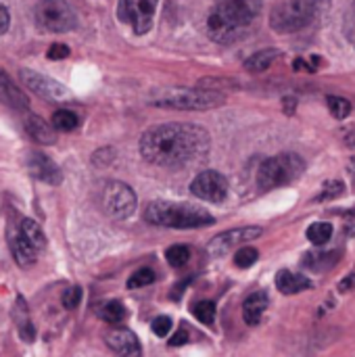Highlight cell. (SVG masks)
Returning <instances> with one entry per match:
<instances>
[{"label":"cell","mask_w":355,"mask_h":357,"mask_svg":"<svg viewBox=\"0 0 355 357\" xmlns=\"http://www.w3.org/2000/svg\"><path fill=\"white\" fill-rule=\"evenodd\" d=\"M339 261L337 253H322V255H314V253H308L303 257V266L310 268V270H326L331 266H335Z\"/></svg>","instance_id":"26"},{"label":"cell","mask_w":355,"mask_h":357,"mask_svg":"<svg viewBox=\"0 0 355 357\" xmlns=\"http://www.w3.org/2000/svg\"><path fill=\"white\" fill-rule=\"evenodd\" d=\"M310 287H312V282L303 274H295L289 270H280L276 274V289L285 295H297L301 291H308Z\"/></svg>","instance_id":"18"},{"label":"cell","mask_w":355,"mask_h":357,"mask_svg":"<svg viewBox=\"0 0 355 357\" xmlns=\"http://www.w3.org/2000/svg\"><path fill=\"white\" fill-rule=\"evenodd\" d=\"M190 192H192L197 199H203V201H209V203H220V201H224L226 195H228V180H226L220 172L205 169V172H201V174L192 180Z\"/></svg>","instance_id":"10"},{"label":"cell","mask_w":355,"mask_h":357,"mask_svg":"<svg viewBox=\"0 0 355 357\" xmlns=\"http://www.w3.org/2000/svg\"><path fill=\"white\" fill-rule=\"evenodd\" d=\"M69 56V48L65 44H52L48 48V59L52 61H59V59H67Z\"/></svg>","instance_id":"35"},{"label":"cell","mask_w":355,"mask_h":357,"mask_svg":"<svg viewBox=\"0 0 355 357\" xmlns=\"http://www.w3.org/2000/svg\"><path fill=\"white\" fill-rule=\"evenodd\" d=\"M15 320H17V326H19V335L23 341L31 343L33 341V326H31V320H29V314H27V307L23 303V299L17 301V310H15Z\"/></svg>","instance_id":"22"},{"label":"cell","mask_w":355,"mask_h":357,"mask_svg":"<svg viewBox=\"0 0 355 357\" xmlns=\"http://www.w3.org/2000/svg\"><path fill=\"white\" fill-rule=\"evenodd\" d=\"M98 316L109 324H121L128 314H126V307L121 301H107L105 305H100Z\"/></svg>","instance_id":"23"},{"label":"cell","mask_w":355,"mask_h":357,"mask_svg":"<svg viewBox=\"0 0 355 357\" xmlns=\"http://www.w3.org/2000/svg\"><path fill=\"white\" fill-rule=\"evenodd\" d=\"M257 257H259L257 249H253V247H243V249H239V251H236V255H234V264H236L239 268L247 270V268H251V266L257 261Z\"/></svg>","instance_id":"31"},{"label":"cell","mask_w":355,"mask_h":357,"mask_svg":"<svg viewBox=\"0 0 355 357\" xmlns=\"http://www.w3.org/2000/svg\"><path fill=\"white\" fill-rule=\"evenodd\" d=\"M333 236V224L328 222H316L308 228V241L314 245H326Z\"/></svg>","instance_id":"25"},{"label":"cell","mask_w":355,"mask_h":357,"mask_svg":"<svg viewBox=\"0 0 355 357\" xmlns=\"http://www.w3.org/2000/svg\"><path fill=\"white\" fill-rule=\"evenodd\" d=\"M326 105H328L331 113L337 119H345L352 113V102L347 98H343V96H328L326 98Z\"/></svg>","instance_id":"29"},{"label":"cell","mask_w":355,"mask_h":357,"mask_svg":"<svg viewBox=\"0 0 355 357\" xmlns=\"http://www.w3.org/2000/svg\"><path fill=\"white\" fill-rule=\"evenodd\" d=\"M19 230H21V234H23L38 251H42V249L46 247V236H44L40 224H36L33 220H21Z\"/></svg>","instance_id":"21"},{"label":"cell","mask_w":355,"mask_h":357,"mask_svg":"<svg viewBox=\"0 0 355 357\" xmlns=\"http://www.w3.org/2000/svg\"><path fill=\"white\" fill-rule=\"evenodd\" d=\"M0 100L13 109H27V105H29L27 96L6 77V73L2 69H0Z\"/></svg>","instance_id":"19"},{"label":"cell","mask_w":355,"mask_h":357,"mask_svg":"<svg viewBox=\"0 0 355 357\" xmlns=\"http://www.w3.org/2000/svg\"><path fill=\"white\" fill-rule=\"evenodd\" d=\"M192 314L199 322L211 326L213 320H216V303L213 301H199L192 305Z\"/></svg>","instance_id":"28"},{"label":"cell","mask_w":355,"mask_h":357,"mask_svg":"<svg viewBox=\"0 0 355 357\" xmlns=\"http://www.w3.org/2000/svg\"><path fill=\"white\" fill-rule=\"evenodd\" d=\"M8 25H10V15H8L6 6H2V4H0V36H2V33H6Z\"/></svg>","instance_id":"38"},{"label":"cell","mask_w":355,"mask_h":357,"mask_svg":"<svg viewBox=\"0 0 355 357\" xmlns=\"http://www.w3.org/2000/svg\"><path fill=\"white\" fill-rule=\"evenodd\" d=\"M339 293H349V291H355V274H349L345 276L339 284H337Z\"/></svg>","instance_id":"36"},{"label":"cell","mask_w":355,"mask_h":357,"mask_svg":"<svg viewBox=\"0 0 355 357\" xmlns=\"http://www.w3.org/2000/svg\"><path fill=\"white\" fill-rule=\"evenodd\" d=\"M188 341V333H186V328H180L172 339H169V345L172 347H180V345H184Z\"/></svg>","instance_id":"37"},{"label":"cell","mask_w":355,"mask_h":357,"mask_svg":"<svg viewBox=\"0 0 355 357\" xmlns=\"http://www.w3.org/2000/svg\"><path fill=\"white\" fill-rule=\"evenodd\" d=\"M293 67H295V69H303V71H310V73H314V71H316V67H314V65H308V63H305L303 59H295Z\"/></svg>","instance_id":"40"},{"label":"cell","mask_w":355,"mask_h":357,"mask_svg":"<svg viewBox=\"0 0 355 357\" xmlns=\"http://www.w3.org/2000/svg\"><path fill=\"white\" fill-rule=\"evenodd\" d=\"M157 0H119L117 17L128 23L138 36L146 33L153 27Z\"/></svg>","instance_id":"9"},{"label":"cell","mask_w":355,"mask_h":357,"mask_svg":"<svg viewBox=\"0 0 355 357\" xmlns=\"http://www.w3.org/2000/svg\"><path fill=\"white\" fill-rule=\"evenodd\" d=\"M282 105H285V113L293 115V113H295V107H297V98H293V96H287V98L282 100Z\"/></svg>","instance_id":"39"},{"label":"cell","mask_w":355,"mask_h":357,"mask_svg":"<svg viewBox=\"0 0 355 357\" xmlns=\"http://www.w3.org/2000/svg\"><path fill=\"white\" fill-rule=\"evenodd\" d=\"M151 102L161 109L176 111H209L226 102V96L213 88H167L151 96Z\"/></svg>","instance_id":"4"},{"label":"cell","mask_w":355,"mask_h":357,"mask_svg":"<svg viewBox=\"0 0 355 357\" xmlns=\"http://www.w3.org/2000/svg\"><path fill=\"white\" fill-rule=\"evenodd\" d=\"M27 169L40 182H46V184H52V186L63 182V174H61L59 165L50 157H46L44 153H31L29 159H27Z\"/></svg>","instance_id":"13"},{"label":"cell","mask_w":355,"mask_h":357,"mask_svg":"<svg viewBox=\"0 0 355 357\" xmlns=\"http://www.w3.org/2000/svg\"><path fill=\"white\" fill-rule=\"evenodd\" d=\"M21 79H23V84H25L29 90H33L38 96H44V98H48V100H61V98L67 96L65 86H61V84H56L54 79L44 77V75H40V73H36V71L23 69V71H21Z\"/></svg>","instance_id":"12"},{"label":"cell","mask_w":355,"mask_h":357,"mask_svg":"<svg viewBox=\"0 0 355 357\" xmlns=\"http://www.w3.org/2000/svg\"><path fill=\"white\" fill-rule=\"evenodd\" d=\"M77 123H80L77 115H75L73 111H69V109L54 111V115H52V126H54L59 132H71V130L77 128Z\"/></svg>","instance_id":"24"},{"label":"cell","mask_w":355,"mask_h":357,"mask_svg":"<svg viewBox=\"0 0 355 357\" xmlns=\"http://www.w3.org/2000/svg\"><path fill=\"white\" fill-rule=\"evenodd\" d=\"M36 21L42 29L54 33L71 31L77 23L75 13L67 0H40L36 6Z\"/></svg>","instance_id":"7"},{"label":"cell","mask_w":355,"mask_h":357,"mask_svg":"<svg viewBox=\"0 0 355 357\" xmlns=\"http://www.w3.org/2000/svg\"><path fill=\"white\" fill-rule=\"evenodd\" d=\"M100 207L113 220H126L136 209V195L123 182H107L100 192Z\"/></svg>","instance_id":"8"},{"label":"cell","mask_w":355,"mask_h":357,"mask_svg":"<svg viewBox=\"0 0 355 357\" xmlns=\"http://www.w3.org/2000/svg\"><path fill=\"white\" fill-rule=\"evenodd\" d=\"M188 257H190V251L184 245H174L165 251V259L172 268H184L188 264Z\"/></svg>","instance_id":"27"},{"label":"cell","mask_w":355,"mask_h":357,"mask_svg":"<svg viewBox=\"0 0 355 357\" xmlns=\"http://www.w3.org/2000/svg\"><path fill=\"white\" fill-rule=\"evenodd\" d=\"M25 130L31 136V140L40 142V144H52L56 140V128L46 123L40 115H27L25 119Z\"/></svg>","instance_id":"17"},{"label":"cell","mask_w":355,"mask_h":357,"mask_svg":"<svg viewBox=\"0 0 355 357\" xmlns=\"http://www.w3.org/2000/svg\"><path fill=\"white\" fill-rule=\"evenodd\" d=\"M8 245H10V251H13V257L17 261L19 268H29L36 264L38 259V249L21 234L19 228H10V234H8Z\"/></svg>","instance_id":"14"},{"label":"cell","mask_w":355,"mask_h":357,"mask_svg":"<svg viewBox=\"0 0 355 357\" xmlns=\"http://www.w3.org/2000/svg\"><path fill=\"white\" fill-rule=\"evenodd\" d=\"M322 0H289L270 15V25L278 33H293L308 27L320 15Z\"/></svg>","instance_id":"5"},{"label":"cell","mask_w":355,"mask_h":357,"mask_svg":"<svg viewBox=\"0 0 355 357\" xmlns=\"http://www.w3.org/2000/svg\"><path fill=\"white\" fill-rule=\"evenodd\" d=\"M107 345L119 356H140V343L128 328H113L107 335Z\"/></svg>","instance_id":"15"},{"label":"cell","mask_w":355,"mask_h":357,"mask_svg":"<svg viewBox=\"0 0 355 357\" xmlns=\"http://www.w3.org/2000/svg\"><path fill=\"white\" fill-rule=\"evenodd\" d=\"M257 236H262V228L257 226H245V228H234V230H226L222 234H218L209 245H207V253L211 257H222L226 255L228 251L249 243V241H255Z\"/></svg>","instance_id":"11"},{"label":"cell","mask_w":355,"mask_h":357,"mask_svg":"<svg viewBox=\"0 0 355 357\" xmlns=\"http://www.w3.org/2000/svg\"><path fill=\"white\" fill-rule=\"evenodd\" d=\"M268 305H270V297H268L266 291H257V293L249 295L245 299V303H243V320L249 326H257L262 322Z\"/></svg>","instance_id":"16"},{"label":"cell","mask_w":355,"mask_h":357,"mask_svg":"<svg viewBox=\"0 0 355 357\" xmlns=\"http://www.w3.org/2000/svg\"><path fill=\"white\" fill-rule=\"evenodd\" d=\"M280 54H282V52H280L278 48L259 50V52L251 54V56L245 61V69H247V71H253V73H262V71L270 69V67L276 63V59H278Z\"/></svg>","instance_id":"20"},{"label":"cell","mask_w":355,"mask_h":357,"mask_svg":"<svg viewBox=\"0 0 355 357\" xmlns=\"http://www.w3.org/2000/svg\"><path fill=\"white\" fill-rule=\"evenodd\" d=\"M155 282V272L149 270V268H142L138 272H134L128 280V289H142V287H149Z\"/></svg>","instance_id":"30"},{"label":"cell","mask_w":355,"mask_h":357,"mask_svg":"<svg viewBox=\"0 0 355 357\" xmlns=\"http://www.w3.org/2000/svg\"><path fill=\"white\" fill-rule=\"evenodd\" d=\"M80 301H82V289H80V287H71V289L65 291V295H63V305H65L67 310H75V307L80 305Z\"/></svg>","instance_id":"32"},{"label":"cell","mask_w":355,"mask_h":357,"mask_svg":"<svg viewBox=\"0 0 355 357\" xmlns=\"http://www.w3.org/2000/svg\"><path fill=\"white\" fill-rule=\"evenodd\" d=\"M262 13V0H218L207 15V36L213 42H232L249 31Z\"/></svg>","instance_id":"2"},{"label":"cell","mask_w":355,"mask_h":357,"mask_svg":"<svg viewBox=\"0 0 355 357\" xmlns=\"http://www.w3.org/2000/svg\"><path fill=\"white\" fill-rule=\"evenodd\" d=\"M305 169L303 159L297 153H282L272 159H266L257 172V184L262 190H272L285 184L295 182Z\"/></svg>","instance_id":"6"},{"label":"cell","mask_w":355,"mask_h":357,"mask_svg":"<svg viewBox=\"0 0 355 357\" xmlns=\"http://www.w3.org/2000/svg\"><path fill=\"white\" fill-rule=\"evenodd\" d=\"M211 138L205 128L195 123H161L146 130L140 138V155L144 161L169 167L184 169L207 157Z\"/></svg>","instance_id":"1"},{"label":"cell","mask_w":355,"mask_h":357,"mask_svg":"<svg viewBox=\"0 0 355 357\" xmlns=\"http://www.w3.org/2000/svg\"><path fill=\"white\" fill-rule=\"evenodd\" d=\"M169 331H172V318L169 316H159L153 320V333L157 337H167Z\"/></svg>","instance_id":"33"},{"label":"cell","mask_w":355,"mask_h":357,"mask_svg":"<svg viewBox=\"0 0 355 357\" xmlns=\"http://www.w3.org/2000/svg\"><path fill=\"white\" fill-rule=\"evenodd\" d=\"M324 190H326V192H322V195L318 197V201H326V199L339 197V195L343 192V182H326Z\"/></svg>","instance_id":"34"},{"label":"cell","mask_w":355,"mask_h":357,"mask_svg":"<svg viewBox=\"0 0 355 357\" xmlns=\"http://www.w3.org/2000/svg\"><path fill=\"white\" fill-rule=\"evenodd\" d=\"M144 220L155 226L176 228V230H190L211 226L216 220L209 211L195 207V205H180L167 201H153L144 209Z\"/></svg>","instance_id":"3"}]
</instances>
